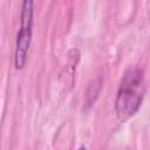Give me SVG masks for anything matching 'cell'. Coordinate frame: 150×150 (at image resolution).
Returning <instances> with one entry per match:
<instances>
[{"mask_svg": "<svg viewBox=\"0 0 150 150\" xmlns=\"http://www.w3.org/2000/svg\"><path fill=\"white\" fill-rule=\"evenodd\" d=\"M143 95V70L138 67H129L123 74L115 101L116 115L121 122L127 121L138 111Z\"/></svg>", "mask_w": 150, "mask_h": 150, "instance_id": "cell-1", "label": "cell"}, {"mask_svg": "<svg viewBox=\"0 0 150 150\" xmlns=\"http://www.w3.org/2000/svg\"><path fill=\"white\" fill-rule=\"evenodd\" d=\"M33 0H23L20 14V29L16 35L15 52H14V64L18 70L22 69L26 64L27 53L32 41V27H33Z\"/></svg>", "mask_w": 150, "mask_h": 150, "instance_id": "cell-2", "label": "cell"}]
</instances>
